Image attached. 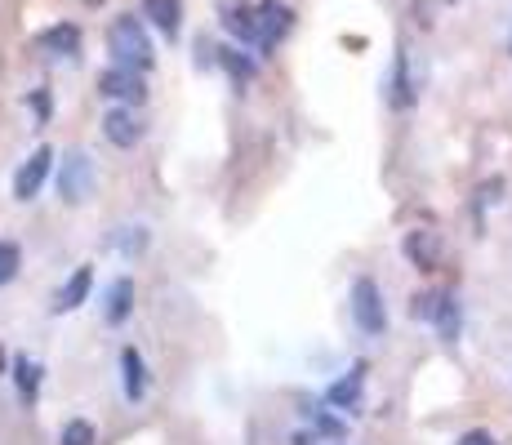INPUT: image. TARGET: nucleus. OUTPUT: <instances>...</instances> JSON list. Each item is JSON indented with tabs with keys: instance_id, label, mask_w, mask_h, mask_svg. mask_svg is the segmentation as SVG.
Here are the masks:
<instances>
[{
	"instance_id": "obj_19",
	"label": "nucleus",
	"mask_w": 512,
	"mask_h": 445,
	"mask_svg": "<svg viewBox=\"0 0 512 445\" xmlns=\"http://www.w3.org/2000/svg\"><path fill=\"white\" fill-rule=\"evenodd\" d=\"M499 201H504V178H486V183L477 187V201H472V223L486 227V210Z\"/></svg>"
},
{
	"instance_id": "obj_12",
	"label": "nucleus",
	"mask_w": 512,
	"mask_h": 445,
	"mask_svg": "<svg viewBox=\"0 0 512 445\" xmlns=\"http://www.w3.org/2000/svg\"><path fill=\"white\" fill-rule=\"evenodd\" d=\"M90 290H94V267L81 263V267H76V272L63 281V290H58L54 312H58V316H63V312H76L85 299H90Z\"/></svg>"
},
{
	"instance_id": "obj_18",
	"label": "nucleus",
	"mask_w": 512,
	"mask_h": 445,
	"mask_svg": "<svg viewBox=\"0 0 512 445\" xmlns=\"http://www.w3.org/2000/svg\"><path fill=\"white\" fill-rule=\"evenodd\" d=\"M36 45H41L45 54H54V58H72L76 49H81V32H76L72 23H54V27H45V32L36 36Z\"/></svg>"
},
{
	"instance_id": "obj_28",
	"label": "nucleus",
	"mask_w": 512,
	"mask_h": 445,
	"mask_svg": "<svg viewBox=\"0 0 512 445\" xmlns=\"http://www.w3.org/2000/svg\"><path fill=\"white\" fill-rule=\"evenodd\" d=\"M508 54H512V32H508Z\"/></svg>"
},
{
	"instance_id": "obj_5",
	"label": "nucleus",
	"mask_w": 512,
	"mask_h": 445,
	"mask_svg": "<svg viewBox=\"0 0 512 445\" xmlns=\"http://www.w3.org/2000/svg\"><path fill=\"white\" fill-rule=\"evenodd\" d=\"M98 94L103 98H116V103L134 107L147 98V85H143V72L139 67H107V72H98Z\"/></svg>"
},
{
	"instance_id": "obj_20",
	"label": "nucleus",
	"mask_w": 512,
	"mask_h": 445,
	"mask_svg": "<svg viewBox=\"0 0 512 445\" xmlns=\"http://www.w3.org/2000/svg\"><path fill=\"white\" fill-rule=\"evenodd\" d=\"M112 245L125 259H139V254H147V227H116Z\"/></svg>"
},
{
	"instance_id": "obj_14",
	"label": "nucleus",
	"mask_w": 512,
	"mask_h": 445,
	"mask_svg": "<svg viewBox=\"0 0 512 445\" xmlns=\"http://www.w3.org/2000/svg\"><path fill=\"white\" fill-rule=\"evenodd\" d=\"M103 138L112 147H134L143 138V125L134 121V112L130 107H112V112L103 116Z\"/></svg>"
},
{
	"instance_id": "obj_9",
	"label": "nucleus",
	"mask_w": 512,
	"mask_h": 445,
	"mask_svg": "<svg viewBox=\"0 0 512 445\" xmlns=\"http://www.w3.org/2000/svg\"><path fill=\"white\" fill-rule=\"evenodd\" d=\"M388 103H392V112H410V107H415V76H410V54H406V45H397V54H392Z\"/></svg>"
},
{
	"instance_id": "obj_3",
	"label": "nucleus",
	"mask_w": 512,
	"mask_h": 445,
	"mask_svg": "<svg viewBox=\"0 0 512 445\" xmlns=\"http://www.w3.org/2000/svg\"><path fill=\"white\" fill-rule=\"evenodd\" d=\"M348 308H352V321L366 339H379L388 330V308H383V290L370 281V276H357L352 281V294H348Z\"/></svg>"
},
{
	"instance_id": "obj_4",
	"label": "nucleus",
	"mask_w": 512,
	"mask_h": 445,
	"mask_svg": "<svg viewBox=\"0 0 512 445\" xmlns=\"http://www.w3.org/2000/svg\"><path fill=\"white\" fill-rule=\"evenodd\" d=\"M94 187V161L81 152V147H72V152H63V161H58V174H54V192L63 205H81L85 196H90Z\"/></svg>"
},
{
	"instance_id": "obj_15",
	"label": "nucleus",
	"mask_w": 512,
	"mask_h": 445,
	"mask_svg": "<svg viewBox=\"0 0 512 445\" xmlns=\"http://www.w3.org/2000/svg\"><path fill=\"white\" fill-rule=\"evenodd\" d=\"M143 18H152V27L170 41H179L183 32V5L179 0H143Z\"/></svg>"
},
{
	"instance_id": "obj_29",
	"label": "nucleus",
	"mask_w": 512,
	"mask_h": 445,
	"mask_svg": "<svg viewBox=\"0 0 512 445\" xmlns=\"http://www.w3.org/2000/svg\"><path fill=\"white\" fill-rule=\"evenodd\" d=\"M450 5H455V0H450Z\"/></svg>"
},
{
	"instance_id": "obj_17",
	"label": "nucleus",
	"mask_w": 512,
	"mask_h": 445,
	"mask_svg": "<svg viewBox=\"0 0 512 445\" xmlns=\"http://www.w3.org/2000/svg\"><path fill=\"white\" fill-rule=\"evenodd\" d=\"M134 312V281L130 276H116L112 290H107V308H103V321L107 325H125Z\"/></svg>"
},
{
	"instance_id": "obj_11",
	"label": "nucleus",
	"mask_w": 512,
	"mask_h": 445,
	"mask_svg": "<svg viewBox=\"0 0 512 445\" xmlns=\"http://www.w3.org/2000/svg\"><path fill=\"white\" fill-rule=\"evenodd\" d=\"M9 374H14V388L23 405H36L41 401V379H45V365L36 361V356H14L9 361Z\"/></svg>"
},
{
	"instance_id": "obj_26",
	"label": "nucleus",
	"mask_w": 512,
	"mask_h": 445,
	"mask_svg": "<svg viewBox=\"0 0 512 445\" xmlns=\"http://www.w3.org/2000/svg\"><path fill=\"white\" fill-rule=\"evenodd\" d=\"M294 445H317V437H308V432H299V437H294Z\"/></svg>"
},
{
	"instance_id": "obj_13",
	"label": "nucleus",
	"mask_w": 512,
	"mask_h": 445,
	"mask_svg": "<svg viewBox=\"0 0 512 445\" xmlns=\"http://www.w3.org/2000/svg\"><path fill=\"white\" fill-rule=\"evenodd\" d=\"M121 388H125V401L139 405L147 397V365H143V352L134 348H121Z\"/></svg>"
},
{
	"instance_id": "obj_1",
	"label": "nucleus",
	"mask_w": 512,
	"mask_h": 445,
	"mask_svg": "<svg viewBox=\"0 0 512 445\" xmlns=\"http://www.w3.org/2000/svg\"><path fill=\"white\" fill-rule=\"evenodd\" d=\"M410 316H415V321H428L432 330H437L441 343H455L459 330H464V303H459L455 290H423V294H415Z\"/></svg>"
},
{
	"instance_id": "obj_27",
	"label": "nucleus",
	"mask_w": 512,
	"mask_h": 445,
	"mask_svg": "<svg viewBox=\"0 0 512 445\" xmlns=\"http://www.w3.org/2000/svg\"><path fill=\"white\" fill-rule=\"evenodd\" d=\"M5 365H9V356H5V343H0V374H5Z\"/></svg>"
},
{
	"instance_id": "obj_22",
	"label": "nucleus",
	"mask_w": 512,
	"mask_h": 445,
	"mask_svg": "<svg viewBox=\"0 0 512 445\" xmlns=\"http://www.w3.org/2000/svg\"><path fill=\"white\" fill-rule=\"evenodd\" d=\"M58 445H94V423L90 419H67L58 432Z\"/></svg>"
},
{
	"instance_id": "obj_21",
	"label": "nucleus",
	"mask_w": 512,
	"mask_h": 445,
	"mask_svg": "<svg viewBox=\"0 0 512 445\" xmlns=\"http://www.w3.org/2000/svg\"><path fill=\"white\" fill-rule=\"evenodd\" d=\"M219 63L232 72V81H236V85L254 81V72H259V67H254V58H245L241 49H219Z\"/></svg>"
},
{
	"instance_id": "obj_6",
	"label": "nucleus",
	"mask_w": 512,
	"mask_h": 445,
	"mask_svg": "<svg viewBox=\"0 0 512 445\" xmlns=\"http://www.w3.org/2000/svg\"><path fill=\"white\" fill-rule=\"evenodd\" d=\"M49 170H54V147L41 143L23 165H18V174H14V201H32V196L45 187Z\"/></svg>"
},
{
	"instance_id": "obj_7",
	"label": "nucleus",
	"mask_w": 512,
	"mask_h": 445,
	"mask_svg": "<svg viewBox=\"0 0 512 445\" xmlns=\"http://www.w3.org/2000/svg\"><path fill=\"white\" fill-rule=\"evenodd\" d=\"M366 370L370 365L366 361H357L343 379H334L330 388H326V401L334 405V410H343V414H357L361 410V397H366Z\"/></svg>"
},
{
	"instance_id": "obj_10",
	"label": "nucleus",
	"mask_w": 512,
	"mask_h": 445,
	"mask_svg": "<svg viewBox=\"0 0 512 445\" xmlns=\"http://www.w3.org/2000/svg\"><path fill=\"white\" fill-rule=\"evenodd\" d=\"M401 254H406L419 272H437L441 267V236L428 232V227H415V232H406V241H401Z\"/></svg>"
},
{
	"instance_id": "obj_2",
	"label": "nucleus",
	"mask_w": 512,
	"mask_h": 445,
	"mask_svg": "<svg viewBox=\"0 0 512 445\" xmlns=\"http://www.w3.org/2000/svg\"><path fill=\"white\" fill-rule=\"evenodd\" d=\"M107 49H112V58H116L121 67H139V72H147V67L156 63L152 41H147L143 23H139L134 14L112 18V27H107Z\"/></svg>"
},
{
	"instance_id": "obj_23",
	"label": "nucleus",
	"mask_w": 512,
	"mask_h": 445,
	"mask_svg": "<svg viewBox=\"0 0 512 445\" xmlns=\"http://www.w3.org/2000/svg\"><path fill=\"white\" fill-rule=\"evenodd\" d=\"M18 267H23V250H18L14 241H0V285L14 281Z\"/></svg>"
},
{
	"instance_id": "obj_25",
	"label": "nucleus",
	"mask_w": 512,
	"mask_h": 445,
	"mask_svg": "<svg viewBox=\"0 0 512 445\" xmlns=\"http://www.w3.org/2000/svg\"><path fill=\"white\" fill-rule=\"evenodd\" d=\"M32 107H36V121H49V89H36V94H32Z\"/></svg>"
},
{
	"instance_id": "obj_8",
	"label": "nucleus",
	"mask_w": 512,
	"mask_h": 445,
	"mask_svg": "<svg viewBox=\"0 0 512 445\" xmlns=\"http://www.w3.org/2000/svg\"><path fill=\"white\" fill-rule=\"evenodd\" d=\"M223 27L236 36L241 45H259L268 54V41H263V18H259V5H228L223 9Z\"/></svg>"
},
{
	"instance_id": "obj_16",
	"label": "nucleus",
	"mask_w": 512,
	"mask_h": 445,
	"mask_svg": "<svg viewBox=\"0 0 512 445\" xmlns=\"http://www.w3.org/2000/svg\"><path fill=\"white\" fill-rule=\"evenodd\" d=\"M259 18H263V41H268V49L281 36H290V27H294V9L281 5V0H259Z\"/></svg>"
},
{
	"instance_id": "obj_24",
	"label": "nucleus",
	"mask_w": 512,
	"mask_h": 445,
	"mask_svg": "<svg viewBox=\"0 0 512 445\" xmlns=\"http://www.w3.org/2000/svg\"><path fill=\"white\" fill-rule=\"evenodd\" d=\"M459 445H499V441L490 437L486 428H472V432H464V437H459Z\"/></svg>"
}]
</instances>
